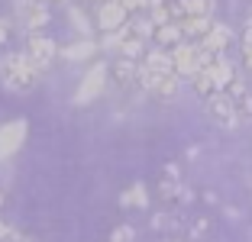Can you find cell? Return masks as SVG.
I'll return each instance as SVG.
<instances>
[{
	"label": "cell",
	"instance_id": "11",
	"mask_svg": "<svg viewBox=\"0 0 252 242\" xmlns=\"http://www.w3.org/2000/svg\"><path fill=\"white\" fill-rule=\"evenodd\" d=\"M142 68L152 74H175V61H171V55L165 49H152L146 55V61H142Z\"/></svg>",
	"mask_w": 252,
	"mask_h": 242
},
{
	"label": "cell",
	"instance_id": "5",
	"mask_svg": "<svg viewBox=\"0 0 252 242\" xmlns=\"http://www.w3.org/2000/svg\"><path fill=\"white\" fill-rule=\"evenodd\" d=\"M23 139H26V123L23 120H13V123L0 126V161L10 158L23 146Z\"/></svg>",
	"mask_w": 252,
	"mask_h": 242
},
{
	"label": "cell",
	"instance_id": "2",
	"mask_svg": "<svg viewBox=\"0 0 252 242\" xmlns=\"http://www.w3.org/2000/svg\"><path fill=\"white\" fill-rule=\"evenodd\" d=\"M26 55H30V61L39 68V71H45V68L55 61V55H59V45H55L49 36L30 32V39H26Z\"/></svg>",
	"mask_w": 252,
	"mask_h": 242
},
{
	"label": "cell",
	"instance_id": "22",
	"mask_svg": "<svg viewBox=\"0 0 252 242\" xmlns=\"http://www.w3.org/2000/svg\"><path fill=\"white\" fill-rule=\"evenodd\" d=\"M207 233V220H194V226H191V236H204Z\"/></svg>",
	"mask_w": 252,
	"mask_h": 242
},
{
	"label": "cell",
	"instance_id": "7",
	"mask_svg": "<svg viewBox=\"0 0 252 242\" xmlns=\"http://www.w3.org/2000/svg\"><path fill=\"white\" fill-rule=\"evenodd\" d=\"M207 113L217 120V123H223V126H236L239 123L236 103H233L226 94H214V97H210V100H207Z\"/></svg>",
	"mask_w": 252,
	"mask_h": 242
},
{
	"label": "cell",
	"instance_id": "19",
	"mask_svg": "<svg viewBox=\"0 0 252 242\" xmlns=\"http://www.w3.org/2000/svg\"><path fill=\"white\" fill-rule=\"evenodd\" d=\"M23 236L16 233V226H10V223H3L0 220V242H20Z\"/></svg>",
	"mask_w": 252,
	"mask_h": 242
},
{
	"label": "cell",
	"instance_id": "10",
	"mask_svg": "<svg viewBox=\"0 0 252 242\" xmlns=\"http://www.w3.org/2000/svg\"><path fill=\"white\" fill-rule=\"evenodd\" d=\"M217 0H175V20H185V16H214Z\"/></svg>",
	"mask_w": 252,
	"mask_h": 242
},
{
	"label": "cell",
	"instance_id": "26",
	"mask_svg": "<svg viewBox=\"0 0 252 242\" xmlns=\"http://www.w3.org/2000/svg\"><path fill=\"white\" fill-rule=\"evenodd\" d=\"M20 242H32V239H20Z\"/></svg>",
	"mask_w": 252,
	"mask_h": 242
},
{
	"label": "cell",
	"instance_id": "16",
	"mask_svg": "<svg viewBox=\"0 0 252 242\" xmlns=\"http://www.w3.org/2000/svg\"><path fill=\"white\" fill-rule=\"evenodd\" d=\"M117 52H120V55H123V59H133V61H136V59H139V55H142V39L136 36V32H129V36L123 39V45H120Z\"/></svg>",
	"mask_w": 252,
	"mask_h": 242
},
{
	"label": "cell",
	"instance_id": "1",
	"mask_svg": "<svg viewBox=\"0 0 252 242\" xmlns=\"http://www.w3.org/2000/svg\"><path fill=\"white\" fill-rule=\"evenodd\" d=\"M39 74L42 71L30 61L26 52H7V55L0 59V81H3V88H10V91H30Z\"/></svg>",
	"mask_w": 252,
	"mask_h": 242
},
{
	"label": "cell",
	"instance_id": "24",
	"mask_svg": "<svg viewBox=\"0 0 252 242\" xmlns=\"http://www.w3.org/2000/svg\"><path fill=\"white\" fill-rule=\"evenodd\" d=\"M45 3H68V0H45Z\"/></svg>",
	"mask_w": 252,
	"mask_h": 242
},
{
	"label": "cell",
	"instance_id": "25",
	"mask_svg": "<svg viewBox=\"0 0 252 242\" xmlns=\"http://www.w3.org/2000/svg\"><path fill=\"white\" fill-rule=\"evenodd\" d=\"M0 210H3V194H0Z\"/></svg>",
	"mask_w": 252,
	"mask_h": 242
},
{
	"label": "cell",
	"instance_id": "15",
	"mask_svg": "<svg viewBox=\"0 0 252 242\" xmlns=\"http://www.w3.org/2000/svg\"><path fill=\"white\" fill-rule=\"evenodd\" d=\"M120 204L123 207H146L149 204L146 187H142V184H129V187L123 191V197H120Z\"/></svg>",
	"mask_w": 252,
	"mask_h": 242
},
{
	"label": "cell",
	"instance_id": "9",
	"mask_svg": "<svg viewBox=\"0 0 252 242\" xmlns=\"http://www.w3.org/2000/svg\"><path fill=\"white\" fill-rule=\"evenodd\" d=\"M139 68L133 59H117L110 65V78L113 84H120V88H129V84H139Z\"/></svg>",
	"mask_w": 252,
	"mask_h": 242
},
{
	"label": "cell",
	"instance_id": "17",
	"mask_svg": "<svg viewBox=\"0 0 252 242\" xmlns=\"http://www.w3.org/2000/svg\"><path fill=\"white\" fill-rule=\"evenodd\" d=\"M133 239H136V229L129 223H123V226H117L110 233V242H133Z\"/></svg>",
	"mask_w": 252,
	"mask_h": 242
},
{
	"label": "cell",
	"instance_id": "18",
	"mask_svg": "<svg viewBox=\"0 0 252 242\" xmlns=\"http://www.w3.org/2000/svg\"><path fill=\"white\" fill-rule=\"evenodd\" d=\"M236 113H239V120H249L252 117V91L236 100Z\"/></svg>",
	"mask_w": 252,
	"mask_h": 242
},
{
	"label": "cell",
	"instance_id": "28",
	"mask_svg": "<svg viewBox=\"0 0 252 242\" xmlns=\"http://www.w3.org/2000/svg\"><path fill=\"white\" fill-rule=\"evenodd\" d=\"M100 3H107V0H100Z\"/></svg>",
	"mask_w": 252,
	"mask_h": 242
},
{
	"label": "cell",
	"instance_id": "27",
	"mask_svg": "<svg viewBox=\"0 0 252 242\" xmlns=\"http://www.w3.org/2000/svg\"><path fill=\"white\" fill-rule=\"evenodd\" d=\"M168 242H178V239H168Z\"/></svg>",
	"mask_w": 252,
	"mask_h": 242
},
{
	"label": "cell",
	"instance_id": "12",
	"mask_svg": "<svg viewBox=\"0 0 252 242\" xmlns=\"http://www.w3.org/2000/svg\"><path fill=\"white\" fill-rule=\"evenodd\" d=\"M178 26H181V32H185V36H197V39H204L210 30H214L210 16H185Z\"/></svg>",
	"mask_w": 252,
	"mask_h": 242
},
{
	"label": "cell",
	"instance_id": "13",
	"mask_svg": "<svg viewBox=\"0 0 252 242\" xmlns=\"http://www.w3.org/2000/svg\"><path fill=\"white\" fill-rule=\"evenodd\" d=\"M152 39L158 42V49H168V45H175V49H178V45H181V39H185V32H181V26H178V23H168V26H158Z\"/></svg>",
	"mask_w": 252,
	"mask_h": 242
},
{
	"label": "cell",
	"instance_id": "3",
	"mask_svg": "<svg viewBox=\"0 0 252 242\" xmlns=\"http://www.w3.org/2000/svg\"><path fill=\"white\" fill-rule=\"evenodd\" d=\"M104 84H107V65H94V68H91V71L81 78V84H78L74 103H91L94 97L104 94Z\"/></svg>",
	"mask_w": 252,
	"mask_h": 242
},
{
	"label": "cell",
	"instance_id": "21",
	"mask_svg": "<svg viewBox=\"0 0 252 242\" xmlns=\"http://www.w3.org/2000/svg\"><path fill=\"white\" fill-rule=\"evenodd\" d=\"M152 226L156 229H171V226H178V220L168 216V213H158V216H152Z\"/></svg>",
	"mask_w": 252,
	"mask_h": 242
},
{
	"label": "cell",
	"instance_id": "4",
	"mask_svg": "<svg viewBox=\"0 0 252 242\" xmlns=\"http://www.w3.org/2000/svg\"><path fill=\"white\" fill-rule=\"evenodd\" d=\"M16 13L23 16V23H26L30 32H39L45 23H49V7H45V0H16Z\"/></svg>",
	"mask_w": 252,
	"mask_h": 242
},
{
	"label": "cell",
	"instance_id": "23",
	"mask_svg": "<svg viewBox=\"0 0 252 242\" xmlns=\"http://www.w3.org/2000/svg\"><path fill=\"white\" fill-rule=\"evenodd\" d=\"M7 36H10V23L3 20V16H0V45L7 42Z\"/></svg>",
	"mask_w": 252,
	"mask_h": 242
},
{
	"label": "cell",
	"instance_id": "6",
	"mask_svg": "<svg viewBox=\"0 0 252 242\" xmlns=\"http://www.w3.org/2000/svg\"><path fill=\"white\" fill-rule=\"evenodd\" d=\"M126 10L120 7V3H113V0H107V3H100V10H97V26H100V30L104 32H117V30H123L126 23Z\"/></svg>",
	"mask_w": 252,
	"mask_h": 242
},
{
	"label": "cell",
	"instance_id": "20",
	"mask_svg": "<svg viewBox=\"0 0 252 242\" xmlns=\"http://www.w3.org/2000/svg\"><path fill=\"white\" fill-rule=\"evenodd\" d=\"M71 23H74V30L84 32V39H88V20H84V13L78 7H71Z\"/></svg>",
	"mask_w": 252,
	"mask_h": 242
},
{
	"label": "cell",
	"instance_id": "14",
	"mask_svg": "<svg viewBox=\"0 0 252 242\" xmlns=\"http://www.w3.org/2000/svg\"><path fill=\"white\" fill-rule=\"evenodd\" d=\"M94 49H97V45L91 42V39H81V42L68 45V49L62 52V55H65L68 61H84V59H91V55H94Z\"/></svg>",
	"mask_w": 252,
	"mask_h": 242
},
{
	"label": "cell",
	"instance_id": "8",
	"mask_svg": "<svg viewBox=\"0 0 252 242\" xmlns=\"http://www.w3.org/2000/svg\"><path fill=\"white\" fill-rule=\"evenodd\" d=\"M230 42H233V32H230V26H223V23H214V30H210L204 39H200L197 45H200L204 52H210V55H223Z\"/></svg>",
	"mask_w": 252,
	"mask_h": 242
}]
</instances>
